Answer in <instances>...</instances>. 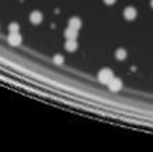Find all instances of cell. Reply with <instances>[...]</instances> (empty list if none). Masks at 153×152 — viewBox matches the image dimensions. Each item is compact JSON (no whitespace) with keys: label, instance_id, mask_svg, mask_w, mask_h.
Returning <instances> with one entry per match:
<instances>
[{"label":"cell","instance_id":"obj_1","mask_svg":"<svg viewBox=\"0 0 153 152\" xmlns=\"http://www.w3.org/2000/svg\"><path fill=\"white\" fill-rule=\"evenodd\" d=\"M114 75H113V72L110 70V69H101L100 72H98V81L101 82V84H105L107 85V82L113 78Z\"/></svg>","mask_w":153,"mask_h":152},{"label":"cell","instance_id":"obj_2","mask_svg":"<svg viewBox=\"0 0 153 152\" xmlns=\"http://www.w3.org/2000/svg\"><path fill=\"white\" fill-rule=\"evenodd\" d=\"M7 42H9V45L19 46L21 42H22V37H21L19 31H12V33H9V36H7Z\"/></svg>","mask_w":153,"mask_h":152},{"label":"cell","instance_id":"obj_3","mask_svg":"<svg viewBox=\"0 0 153 152\" xmlns=\"http://www.w3.org/2000/svg\"><path fill=\"white\" fill-rule=\"evenodd\" d=\"M107 87H108L110 91L116 93V91H119V90L122 88V81H120L119 78H114V76H113V78L107 82Z\"/></svg>","mask_w":153,"mask_h":152},{"label":"cell","instance_id":"obj_4","mask_svg":"<svg viewBox=\"0 0 153 152\" xmlns=\"http://www.w3.org/2000/svg\"><path fill=\"white\" fill-rule=\"evenodd\" d=\"M123 16H125V19H128V21H134V19L137 18V9L132 7V6H128V7L123 10Z\"/></svg>","mask_w":153,"mask_h":152},{"label":"cell","instance_id":"obj_5","mask_svg":"<svg viewBox=\"0 0 153 152\" xmlns=\"http://www.w3.org/2000/svg\"><path fill=\"white\" fill-rule=\"evenodd\" d=\"M30 21H31V24H40V22L43 21V15H42V12H39V10H33V12L30 13Z\"/></svg>","mask_w":153,"mask_h":152},{"label":"cell","instance_id":"obj_6","mask_svg":"<svg viewBox=\"0 0 153 152\" xmlns=\"http://www.w3.org/2000/svg\"><path fill=\"white\" fill-rule=\"evenodd\" d=\"M68 27H71V28H74V30H79V28L82 27V21H80V18H77V16L70 18V19H68Z\"/></svg>","mask_w":153,"mask_h":152},{"label":"cell","instance_id":"obj_7","mask_svg":"<svg viewBox=\"0 0 153 152\" xmlns=\"http://www.w3.org/2000/svg\"><path fill=\"white\" fill-rule=\"evenodd\" d=\"M65 49L68 52H73V51L77 49V40L76 39H67L65 42Z\"/></svg>","mask_w":153,"mask_h":152},{"label":"cell","instance_id":"obj_8","mask_svg":"<svg viewBox=\"0 0 153 152\" xmlns=\"http://www.w3.org/2000/svg\"><path fill=\"white\" fill-rule=\"evenodd\" d=\"M77 31H79V30H74V28L68 27V28L64 31V36H65V39H77Z\"/></svg>","mask_w":153,"mask_h":152},{"label":"cell","instance_id":"obj_9","mask_svg":"<svg viewBox=\"0 0 153 152\" xmlns=\"http://www.w3.org/2000/svg\"><path fill=\"white\" fill-rule=\"evenodd\" d=\"M114 57H116V60H125L126 58V51L123 49V48H119V49H116V54H114Z\"/></svg>","mask_w":153,"mask_h":152},{"label":"cell","instance_id":"obj_10","mask_svg":"<svg viewBox=\"0 0 153 152\" xmlns=\"http://www.w3.org/2000/svg\"><path fill=\"white\" fill-rule=\"evenodd\" d=\"M12 31H19V24L18 22H10L9 24V33Z\"/></svg>","mask_w":153,"mask_h":152},{"label":"cell","instance_id":"obj_11","mask_svg":"<svg viewBox=\"0 0 153 152\" xmlns=\"http://www.w3.org/2000/svg\"><path fill=\"white\" fill-rule=\"evenodd\" d=\"M53 63H55V64H62V63H64V57L59 55V54L53 55Z\"/></svg>","mask_w":153,"mask_h":152},{"label":"cell","instance_id":"obj_12","mask_svg":"<svg viewBox=\"0 0 153 152\" xmlns=\"http://www.w3.org/2000/svg\"><path fill=\"white\" fill-rule=\"evenodd\" d=\"M104 3H105V4H108V6H111V4H114V3H116V0H104Z\"/></svg>","mask_w":153,"mask_h":152},{"label":"cell","instance_id":"obj_13","mask_svg":"<svg viewBox=\"0 0 153 152\" xmlns=\"http://www.w3.org/2000/svg\"><path fill=\"white\" fill-rule=\"evenodd\" d=\"M150 6H152V7H153V0H150Z\"/></svg>","mask_w":153,"mask_h":152}]
</instances>
